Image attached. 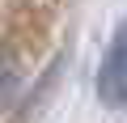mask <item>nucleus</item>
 <instances>
[{"mask_svg": "<svg viewBox=\"0 0 127 123\" xmlns=\"http://www.w3.org/2000/svg\"><path fill=\"white\" fill-rule=\"evenodd\" d=\"M97 102L106 110H123L127 106V17L114 26L102 64H97Z\"/></svg>", "mask_w": 127, "mask_h": 123, "instance_id": "obj_1", "label": "nucleus"}]
</instances>
